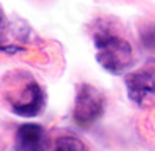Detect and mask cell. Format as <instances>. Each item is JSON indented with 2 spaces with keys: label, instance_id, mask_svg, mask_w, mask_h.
Here are the masks:
<instances>
[{
  "label": "cell",
  "instance_id": "cell-1",
  "mask_svg": "<svg viewBox=\"0 0 155 151\" xmlns=\"http://www.w3.org/2000/svg\"><path fill=\"white\" fill-rule=\"evenodd\" d=\"M94 44L97 49L96 60L106 71L113 75H121L131 66L133 49L126 39L102 31L96 34Z\"/></svg>",
  "mask_w": 155,
  "mask_h": 151
},
{
  "label": "cell",
  "instance_id": "cell-2",
  "mask_svg": "<svg viewBox=\"0 0 155 151\" xmlns=\"http://www.w3.org/2000/svg\"><path fill=\"white\" fill-rule=\"evenodd\" d=\"M104 95L101 93V90H97L94 85L89 83H82L78 87L77 99H75V107H73V121L87 127L94 124L104 110Z\"/></svg>",
  "mask_w": 155,
  "mask_h": 151
},
{
  "label": "cell",
  "instance_id": "cell-3",
  "mask_svg": "<svg viewBox=\"0 0 155 151\" xmlns=\"http://www.w3.org/2000/svg\"><path fill=\"white\" fill-rule=\"evenodd\" d=\"M128 97L137 105L145 109H155V78L152 75L140 71V73L128 75L126 80Z\"/></svg>",
  "mask_w": 155,
  "mask_h": 151
},
{
  "label": "cell",
  "instance_id": "cell-4",
  "mask_svg": "<svg viewBox=\"0 0 155 151\" xmlns=\"http://www.w3.org/2000/svg\"><path fill=\"white\" fill-rule=\"evenodd\" d=\"M43 102H45V95L43 90L39 88L31 77L28 78V82L24 83L21 90H19L17 100L12 102V112L17 115H24V117H34L39 114V110L43 109Z\"/></svg>",
  "mask_w": 155,
  "mask_h": 151
},
{
  "label": "cell",
  "instance_id": "cell-5",
  "mask_svg": "<svg viewBox=\"0 0 155 151\" xmlns=\"http://www.w3.org/2000/svg\"><path fill=\"white\" fill-rule=\"evenodd\" d=\"M46 133L39 124H22L15 133V146L19 151H45Z\"/></svg>",
  "mask_w": 155,
  "mask_h": 151
},
{
  "label": "cell",
  "instance_id": "cell-6",
  "mask_svg": "<svg viewBox=\"0 0 155 151\" xmlns=\"http://www.w3.org/2000/svg\"><path fill=\"white\" fill-rule=\"evenodd\" d=\"M55 151H85V146L80 139L73 136H63L56 141Z\"/></svg>",
  "mask_w": 155,
  "mask_h": 151
},
{
  "label": "cell",
  "instance_id": "cell-7",
  "mask_svg": "<svg viewBox=\"0 0 155 151\" xmlns=\"http://www.w3.org/2000/svg\"><path fill=\"white\" fill-rule=\"evenodd\" d=\"M5 15H4V10H2V7H0V36L4 34V31H5Z\"/></svg>",
  "mask_w": 155,
  "mask_h": 151
}]
</instances>
